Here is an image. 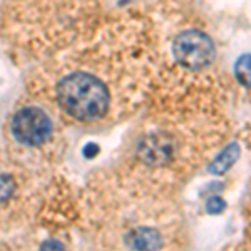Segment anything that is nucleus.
<instances>
[{"label": "nucleus", "instance_id": "obj_5", "mask_svg": "<svg viewBox=\"0 0 251 251\" xmlns=\"http://www.w3.org/2000/svg\"><path fill=\"white\" fill-rule=\"evenodd\" d=\"M126 246L132 250H159L164 246L161 233L149 226H137L126 234Z\"/></svg>", "mask_w": 251, "mask_h": 251}, {"label": "nucleus", "instance_id": "obj_7", "mask_svg": "<svg viewBox=\"0 0 251 251\" xmlns=\"http://www.w3.org/2000/svg\"><path fill=\"white\" fill-rule=\"evenodd\" d=\"M234 75L245 87L251 89V54L241 55L234 64Z\"/></svg>", "mask_w": 251, "mask_h": 251}, {"label": "nucleus", "instance_id": "obj_3", "mask_svg": "<svg viewBox=\"0 0 251 251\" xmlns=\"http://www.w3.org/2000/svg\"><path fill=\"white\" fill-rule=\"evenodd\" d=\"M10 131L15 141L34 148V146L44 144L50 137L52 123L42 109L29 106L15 112L10 123Z\"/></svg>", "mask_w": 251, "mask_h": 251}, {"label": "nucleus", "instance_id": "obj_2", "mask_svg": "<svg viewBox=\"0 0 251 251\" xmlns=\"http://www.w3.org/2000/svg\"><path fill=\"white\" fill-rule=\"evenodd\" d=\"M173 52L177 62L191 71L208 67L216 55L213 40L198 30H188L177 35L173 44Z\"/></svg>", "mask_w": 251, "mask_h": 251}, {"label": "nucleus", "instance_id": "obj_6", "mask_svg": "<svg viewBox=\"0 0 251 251\" xmlns=\"http://www.w3.org/2000/svg\"><path fill=\"white\" fill-rule=\"evenodd\" d=\"M238 156H240V146L238 144H229L225 151L221 152L216 159L213 161L209 166V173L211 174H223L225 171H228L231 166L236 163Z\"/></svg>", "mask_w": 251, "mask_h": 251}, {"label": "nucleus", "instance_id": "obj_1", "mask_svg": "<svg viewBox=\"0 0 251 251\" xmlns=\"http://www.w3.org/2000/svg\"><path fill=\"white\" fill-rule=\"evenodd\" d=\"M59 107L77 121H94L104 116L111 104L106 84L87 72L67 74L55 89Z\"/></svg>", "mask_w": 251, "mask_h": 251}, {"label": "nucleus", "instance_id": "obj_4", "mask_svg": "<svg viewBox=\"0 0 251 251\" xmlns=\"http://www.w3.org/2000/svg\"><path fill=\"white\" fill-rule=\"evenodd\" d=\"M139 157L149 166H166L174 156V143L164 132H151L137 146Z\"/></svg>", "mask_w": 251, "mask_h": 251}, {"label": "nucleus", "instance_id": "obj_9", "mask_svg": "<svg viewBox=\"0 0 251 251\" xmlns=\"http://www.w3.org/2000/svg\"><path fill=\"white\" fill-rule=\"evenodd\" d=\"M97 152H99V146L96 143H89L86 148H84V154H86V157H94Z\"/></svg>", "mask_w": 251, "mask_h": 251}, {"label": "nucleus", "instance_id": "obj_8", "mask_svg": "<svg viewBox=\"0 0 251 251\" xmlns=\"http://www.w3.org/2000/svg\"><path fill=\"white\" fill-rule=\"evenodd\" d=\"M225 208H226V203L221 196H211L208 200V203H206V209L211 214H220Z\"/></svg>", "mask_w": 251, "mask_h": 251}]
</instances>
